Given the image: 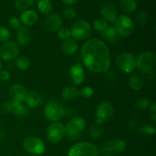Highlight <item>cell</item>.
Returning <instances> with one entry per match:
<instances>
[{
  "label": "cell",
  "mask_w": 156,
  "mask_h": 156,
  "mask_svg": "<svg viewBox=\"0 0 156 156\" xmlns=\"http://www.w3.org/2000/svg\"><path fill=\"white\" fill-rule=\"evenodd\" d=\"M85 66L94 73H105L111 66V53L105 42L98 38L88 40L81 50Z\"/></svg>",
  "instance_id": "cell-1"
},
{
  "label": "cell",
  "mask_w": 156,
  "mask_h": 156,
  "mask_svg": "<svg viewBox=\"0 0 156 156\" xmlns=\"http://www.w3.org/2000/svg\"><path fill=\"white\" fill-rule=\"evenodd\" d=\"M66 109L57 100L49 101L44 108V116L50 121L57 122L65 116Z\"/></svg>",
  "instance_id": "cell-2"
},
{
  "label": "cell",
  "mask_w": 156,
  "mask_h": 156,
  "mask_svg": "<svg viewBox=\"0 0 156 156\" xmlns=\"http://www.w3.org/2000/svg\"><path fill=\"white\" fill-rule=\"evenodd\" d=\"M86 123L85 120L80 117L72 118L67 123L66 128V135L71 141H76L80 138L81 133L85 129Z\"/></svg>",
  "instance_id": "cell-3"
},
{
  "label": "cell",
  "mask_w": 156,
  "mask_h": 156,
  "mask_svg": "<svg viewBox=\"0 0 156 156\" xmlns=\"http://www.w3.org/2000/svg\"><path fill=\"white\" fill-rule=\"evenodd\" d=\"M99 149L89 142H81L75 144L69 151L68 156H98Z\"/></svg>",
  "instance_id": "cell-4"
},
{
  "label": "cell",
  "mask_w": 156,
  "mask_h": 156,
  "mask_svg": "<svg viewBox=\"0 0 156 156\" xmlns=\"http://www.w3.org/2000/svg\"><path fill=\"white\" fill-rule=\"evenodd\" d=\"M126 143L121 139H112L106 141L99 149L103 156H115L122 153L126 149Z\"/></svg>",
  "instance_id": "cell-5"
},
{
  "label": "cell",
  "mask_w": 156,
  "mask_h": 156,
  "mask_svg": "<svg viewBox=\"0 0 156 156\" xmlns=\"http://www.w3.org/2000/svg\"><path fill=\"white\" fill-rule=\"evenodd\" d=\"M71 36L75 41H85L91 34V27L88 21L85 20H78L70 29Z\"/></svg>",
  "instance_id": "cell-6"
},
{
  "label": "cell",
  "mask_w": 156,
  "mask_h": 156,
  "mask_svg": "<svg viewBox=\"0 0 156 156\" xmlns=\"http://www.w3.org/2000/svg\"><path fill=\"white\" fill-rule=\"evenodd\" d=\"M116 65L122 73L129 74L136 68V58L129 52H122L116 58Z\"/></svg>",
  "instance_id": "cell-7"
},
{
  "label": "cell",
  "mask_w": 156,
  "mask_h": 156,
  "mask_svg": "<svg viewBox=\"0 0 156 156\" xmlns=\"http://www.w3.org/2000/svg\"><path fill=\"white\" fill-rule=\"evenodd\" d=\"M115 29L119 35L123 37H127L132 35L135 30V24L129 17L125 15H120L117 18L115 22Z\"/></svg>",
  "instance_id": "cell-8"
},
{
  "label": "cell",
  "mask_w": 156,
  "mask_h": 156,
  "mask_svg": "<svg viewBox=\"0 0 156 156\" xmlns=\"http://www.w3.org/2000/svg\"><path fill=\"white\" fill-rule=\"evenodd\" d=\"M114 115V107L111 102L104 101L98 104L95 110L96 123L104 124L109 121L110 119Z\"/></svg>",
  "instance_id": "cell-9"
},
{
  "label": "cell",
  "mask_w": 156,
  "mask_h": 156,
  "mask_svg": "<svg viewBox=\"0 0 156 156\" xmlns=\"http://www.w3.org/2000/svg\"><path fill=\"white\" fill-rule=\"evenodd\" d=\"M136 67L142 73L154 69L156 62L155 53L151 51L141 52L136 58Z\"/></svg>",
  "instance_id": "cell-10"
},
{
  "label": "cell",
  "mask_w": 156,
  "mask_h": 156,
  "mask_svg": "<svg viewBox=\"0 0 156 156\" xmlns=\"http://www.w3.org/2000/svg\"><path fill=\"white\" fill-rule=\"evenodd\" d=\"M66 136V128L62 123L53 122L47 127L46 136L50 143L56 144L62 141Z\"/></svg>",
  "instance_id": "cell-11"
},
{
  "label": "cell",
  "mask_w": 156,
  "mask_h": 156,
  "mask_svg": "<svg viewBox=\"0 0 156 156\" xmlns=\"http://www.w3.org/2000/svg\"><path fill=\"white\" fill-rule=\"evenodd\" d=\"M19 53V48L15 42L8 41L0 47V58L5 62H10L16 59Z\"/></svg>",
  "instance_id": "cell-12"
},
{
  "label": "cell",
  "mask_w": 156,
  "mask_h": 156,
  "mask_svg": "<svg viewBox=\"0 0 156 156\" xmlns=\"http://www.w3.org/2000/svg\"><path fill=\"white\" fill-rule=\"evenodd\" d=\"M24 148L27 152L33 155H42L45 152V145L40 138L29 136L24 140Z\"/></svg>",
  "instance_id": "cell-13"
},
{
  "label": "cell",
  "mask_w": 156,
  "mask_h": 156,
  "mask_svg": "<svg viewBox=\"0 0 156 156\" xmlns=\"http://www.w3.org/2000/svg\"><path fill=\"white\" fill-rule=\"evenodd\" d=\"M62 18L59 14L53 13L49 15L44 20V27L48 31L56 32L62 28Z\"/></svg>",
  "instance_id": "cell-14"
},
{
  "label": "cell",
  "mask_w": 156,
  "mask_h": 156,
  "mask_svg": "<svg viewBox=\"0 0 156 156\" xmlns=\"http://www.w3.org/2000/svg\"><path fill=\"white\" fill-rule=\"evenodd\" d=\"M9 95L12 97V100L19 102L24 101L27 95V93H28L25 87L19 83L14 84L9 88Z\"/></svg>",
  "instance_id": "cell-15"
},
{
  "label": "cell",
  "mask_w": 156,
  "mask_h": 156,
  "mask_svg": "<svg viewBox=\"0 0 156 156\" xmlns=\"http://www.w3.org/2000/svg\"><path fill=\"white\" fill-rule=\"evenodd\" d=\"M69 74L75 85H80L85 82V73L80 63H76L73 66L69 69Z\"/></svg>",
  "instance_id": "cell-16"
},
{
  "label": "cell",
  "mask_w": 156,
  "mask_h": 156,
  "mask_svg": "<svg viewBox=\"0 0 156 156\" xmlns=\"http://www.w3.org/2000/svg\"><path fill=\"white\" fill-rule=\"evenodd\" d=\"M101 12L102 16L105 18L104 20L109 21V22L114 23L118 17L117 9H116L115 5L111 2H105L102 5Z\"/></svg>",
  "instance_id": "cell-17"
},
{
  "label": "cell",
  "mask_w": 156,
  "mask_h": 156,
  "mask_svg": "<svg viewBox=\"0 0 156 156\" xmlns=\"http://www.w3.org/2000/svg\"><path fill=\"white\" fill-rule=\"evenodd\" d=\"M11 113L19 118H26L30 114V110L22 102L11 101Z\"/></svg>",
  "instance_id": "cell-18"
},
{
  "label": "cell",
  "mask_w": 156,
  "mask_h": 156,
  "mask_svg": "<svg viewBox=\"0 0 156 156\" xmlns=\"http://www.w3.org/2000/svg\"><path fill=\"white\" fill-rule=\"evenodd\" d=\"M32 39V33L30 29L27 26H21L17 30V40L20 45H27Z\"/></svg>",
  "instance_id": "cell-19"
},
{
  "label": "cell",
  "mask_w": 156,
  "mask_h": 156,
  "mask_svg": "<svg viewBox=\"0 0 156 156\" xmlns=\"http://www.w3.org/2000/svg\"><path fill=\"white\" fill-rule=\"evenodd\" d=\"M24 101L26 102V105L28 108H37L43 104L44 97L37 91H32L27 93V95Z\"/></svg>",
  "instance_id": "cell-20"
},
{
  "label": "cell",
  "mask_w": 156,
  "mask_h": 156,
  "mask_svg": "<svg viewBox=\"0 0 156 156\" xmlns=\"http://www.w3.org/2000/svg\"><path fill=\"white\" fill-rule=\"evenodd\" d=\"M38 20V15L34 10L27 9L24 11L20 16V21L24 24V26H32L37 23Z\"/></svg>",
  "instance_id": "cell-21"
},
{
  "label": "cell",
  "mask_w": 156,
  "mask_h": 156,
  "mask_svg": "<svg viewBox=\"0 0 156 156\" xmlns=\"http://www.w3.org/2000/svg\"><path fill=\"white\" fill-rule=\"evenodd\" d=\"M103 37L111 44H116L119 42L120 41V36L117 31L116 30L115 27H111V26H108L106 28V30H104L102 32Z\"/></svg>",
  "instance_id": "cell-22"
},
{
  "label": "cell",
  "mask_w": 156,
  "mask_h": 156,
  "mask_svg": "<svg viewBox=\"0 0 156 156\" xmlns=\"http://www.w3.org/2000/svg\"><path fill=\"white\" fill-rule=\"evenodd\" d=\"M62 52L67 56H72L78 50V44L76 41H75L73 38H69V39L64 41L62 44Z\"/></svg>",
  "instance_id": "cell-23"
},
{
  "label": "cell",
  "mask_w": 156,
  "mask_h": 156,
  "mask_svg": "<svg viewBox=\"0 0 156 156\" xmlns=\"http://www.w3.org/2000/svg\"><path fill=\"white\" fill-rule=\"evenodd\" d=\"M119 5L122 12L130 14L136 10L137 2L136 0H120Z\"/></svg>",
  "instance_id": "cell-24"
},
{
  "label": "cell",
  "mask_w": 156,
  "mask_h": 156,
  "mask_svg": "<svg viewBox=\"0 0 156 156\" xmlns=\"http://www.w3.org/2000/svg\"><path fill=\"white\" fill-rule=\"evenodd\" d=\"M80 96L79 91L74 86H69L62 91V98L65 101H71Z\"/></svg>",
  "instance_id": "cell-25"
},
{
  "label": "cell",
  "mask_w": 156,
  "mask_h": 156,
  "mask_svg": "<svg viewBox=\"0 0 156 156\" xmlns=\"http://www.w3.org/2000/svg\"><path fill=\"white\" fill-rule=\"evenodd\" d=\"M129 87L134 91H140L144 87V82L137 75H133L129 79Z\"/></svg>",
  "instance_id": "cell-26"
},
{
  "label": "cell",
  "mask_w": 156,
  "mask_h": 156,
  "mask_svg": "<svg viewBox=\"0 0 156 156\" xmlns=\"http://www.w3.org/2000/svg\"><path fill=\"white\" fill-rule=\"evenodd\" d=\"M38 11L43 15H48L53 9V5L50 0H40L37 2Z\"/></svg>",
  "instance_id": "cell-27"
},
{
  "label": "cell",
  "mask_w": 156,
  "mask_h": 156,
  "mask_svg": "<svg viewBox=\"0 0 156 156\" xmlns=\"http://www.w3.org/2000/svg\"><path fill=\"white\" fill-rule=\"evenodd\" d=\"M104 132H105L104 126L102 125L97 124L96 123V124L91 126V128L89 129V131H88V135H89V136L91 138L96 139L101 136L103 135Z\"/></svg>",
  "instance_id": "cell-28"
},
{
  "label": "cell",
  "mask_w": 156,
  "mask_h": 156,
  "mask_svg": "<svg viewBox=\"0 0 156 156\" xmlns=\"http://www.w3.org/2000/svg\"><path fill=\"white\" fill-rule=\"evenodd\" d=\"M16 67L20 70H27L30 66V60L28 57L21 56L16 59Z\"/></svg>",
  "instance_id": "cell-29"
},
{
  "label": "cell",
  "mask_w": 156,
  "mask_h": 156,
  "mask_svg": "<svg viewBox=\"0 0 156 156\" xmlns=\"http://www.w3.org/2000/svg\"><path fill=\"white\" fill-rule=\"evenodd\" d=\"M34 2V0H15V6L18 11L24 12L31 7Z\"/></svg>",
  "instance_id": "cell-30"
},
{
  "label": "cell",
  "mask_w": 156,
  "mask_h": 156,
  "mask_svg": "<svg viewBox=\"0 0 156 156\" xmlns=\"http://www.w3.org/2000/svg\"><path fill=\"white\" fill-rule=\"evenodd\" d=\"M140 133L142 135L146 136H152L155 134L156 129L153 125L146 123V124H143L140 126Z\"/></svg>",
  "instance_id": "cell-31"
},
{
  "label": "cell",
  "mask_w": 156,
  "mask_h": 156,
  "mask_svg": "<svg viewBox=\"0 0 156 156\" xmlns=\"http://www.w3.org/2000/svg\"><path fill=\"white\" fill-rule=\"evenodd\" d=\"M151 102L146 98H140L135 102V107L138 111H145L150 107Z\"/></svg>",
  "instance_id": "cell-32"
},
{
  "label": "cell",
  "mask_w": 156,
  "mask_h": 156,
  "mask_svg": "<svg viewBox=\"0 0 156 156\" xmlns=\"http://www.w3.org/2000/svg\"><path fill=\"white\" fill-rule=\"evenodd\" d=\"M93 26H94V28L98 32L102 33L104 30H106L107 27H108V24L105 20L102 19V18H98V19H96L95 21H94Z\"/></svg>",
  "instance_id": "cell-33"
},
{
  "label": "cell",
  "mask_w": 156,
  "mask_h": 156,
  "mask_svg": "<svg viewBox=\"0 0 156 156\" xmlns=\"http://www.w3.org/2000/svg\"><path fill=\"white\" fill-rule=\"evenodd\" d=\"M77 12L72 7H67L63 10V16L67 20H73L76 18Z\"/></svg>",
  "instance_id": "cell-34"
},
{
  "label": "cell",
  "mask_w": 156,
  "mask_h": 156,
  "mask_svg": "<svg viewBox=\"0 0 156 156\" xmlns=\"http://www.w3.org/2000/svg\"><path fill=\"white\" fill-rule=\"evenodd\" d=\"M11 33L5 27H0V42H6L9 40Z\"/></svg>",
  "instance_id": "cell-35"
},
{
  "label": "cell",
  "mask_w": 156,
  "mask_h": 156,
  "mask_svg": "<svg viewBox=\"0 0 156 156\" xmlns=\"http://www.w3.org/2000/svg\"><path fill=\"white\" fill-rule=\"evenodd\" d=\"M58 37L61 40H63V41H66V40L69 39L71 37V32H70V30L67 27H62V28L59 29L58 30Z\"/></svg>",
  "instance_id": "cell-36"
},
{
  "label": "cell",
  "mask_w": 156,
  "mask_h": 156,
  "mask_svg": "<svg viewBox=\"0 0 156 156\" xmlns=\"http://www.w3.org/2000/svg\"><path fill=\"white\" fill-rule=\"evenodd\" d=\"M136 21L140 25L145 26L148 21L147 14L145 12H140L136 15Z\"/></svg>",
  "instance_id": "cell-37"
},
{
  "label": "cell",
  "mask_w": 156,
  "mask_h": 156,
  "mask_svg": "<svg viewBox=\"0 0 156 156\" xmlns=\"http://www.w3.org/2000/svg\"><path fill=\"white\" fill-rule=\"evenodd\" d=\"M79 94L82 97L85 98H91L94 94V90L91 87L85 86L83 88H82L81 91H79Z\"/></svg>",
  "instance_id": "cell-38"
},
{
  "label": "cell",
  "mask_w": 156,
  "mask_h": 156,
  "mask_svg": "<svg viewBox=\"0 0 156 156\" xmlns=\"http://www.w3.org/2000/svg\"><path fill=\"white\" fill-rule=\"evenodd\" d=\"M9 23L11 28H12L13 30H18L21 27V21H20V19H18L16 17H12L9 19Z\"/></svg>",
  "instance_id": "cell-39"
},
{
  "label": "cell",
  "mask_w": 156,
  "mask_h": 156,
  "mask_svg": "<svg viewBox=\"0 0 156 156\" xmlns=\"http://www.w3.org/2000/svg\"><path fill=\"white\" fill-rule=\"evenodd\" d=\"M149 117L152 120V121L153 123H155L156 122V105L155 104H153L152 106L150 107L149 110Z\"/></svg>",
  "instance_id": "cell-40"
},
{
  "label": "cell",
  "mask_w": 156,
  "mask_h": 156,
  "mask_svg": "<svg viewBox=\"0 0 156 156\" xmlns=\"http://www.w3.org/2000/svg\"><path fill=\"white\" fill-rule=\"evenodd\" d=\"M11 75L8 70H2V69L0 71V79H1L2 82H8V81L10 79Z\"/></svg>",
  "instance_id": "cell-41"
},
{
  "label": "cell",
  "mask_w": 156,
  "mask_h": 156,
  "mask_svg": "<svg viewBox=\"0 0 156 156\" xmlns=\"http://www.w3.org/2000/svg\"><path fill=\"white\" fill-rule=\"evenodd\" d=\"M142 74L146 77V79H149V80H154L155 78V70H154V69H152L151 70H149V71L145 72V73H143Z\"/></svg>",
  "instance_id": "cell-42"
},
{
  "label": "cell",
  "mask_w": 156,
  "mask_h": 156,
  "mask_svg": "<svg viewBox=\"0 0 156 156\" xmlns=\"http://www.w3.org/2000/svg\"><path fill=\"white\" fill-rule=\"evenodd\" d=\"M137 123H138V119H137V117H136V116H132V117H130V119L129 120V121H128L127 124L129 128L133 129V128L136 126Z\"/></svg>",
  "instance_id": "cell-43"
},
{
  "label": "cell",
  "mask_w": 156,
  "mask_h": 156,
  "mask_svg": "<svg viewBox=\"0 0 156 156\" xmlns=\"http://www.w3.org/2000/svg\"><path fill=\"white\" fill-rule=\"evenodd\" d=\"M61 1L66 5L71 6L73 5H76L79 2V0H61Z\"/></svg>",
  "instance_id": "cell-44"
},
{
  "label": "cell",
  "mask_w": 156,
  "mask_h": 156,
  "mask_svg": "<svg viewBox=\"0 0 156 156\" xmlns=\"http://www.w3.org/2000/svg\"><path fill=\"white\" fill-rule=\"evenodd\" d=\"M5 138V131L0 129V140H2Z\"/></svg>",
  "instance_id": "cell-45"
},
{
  "label": "cell",
  "mask_w": 156,
  "mask_h": 156,
  "mask_svg": "<svg viewBox=\"0 0 156 156\" xmlns=\"http://www.w3.org/2000/svg\"><path fill=\"white\" fill-rule=\"evenodd\" d=\"M2 70V62H1V59H0V71Z\"/></svg>",
  "instance_id": "cell-46"
},
{
  "label": "cell",
  "mask_w": 156,
  "mask_h": 156,
  "mask_svg": "<svg viewBox=\"0 0 156 156\" xmlns=\"http://www.w3.org/2000/svg\"><path fill=\"white\" fill-rule=\"evenodd\" d=\"M32 156H43L42 155H32Z\"/></svg>",
  "instance_id": "cell-47"
}]
</instances>
